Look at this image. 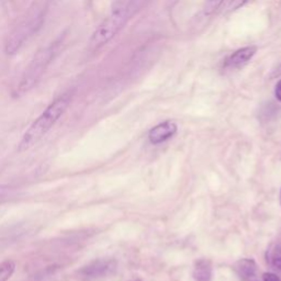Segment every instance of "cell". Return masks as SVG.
Listing matches in <instances>:
<instances>
[{"label":"cell","mask_w":281,"mask_h":281,"mask_svg":"<svg viewBox=\"0 0 281 281\" xmlns=\"http://www.w3.org/2000/svg\"><path fill=\"white\" fill-rule=\"evenodd\" d=\"M71 103V96L63 95L55 99L48 107L42 112L41 116L31 124L27 132L22 136V140L18 145L19 152H24L32 147L36 142H39L54 124L59 121V119L65 114L66 109Z\"/></svg>","instance_id":"6da1fadb"},{"label":"cell","mask_w":281,"mask_h":281,"mask_svg":"<svg viewBox=\"0 0 281 281\" xmlns=\"http://www.w3.org/2000/svg\"><path fill=\"white\" fill-rule=\"evenodd\" d=\"M224 0H205V5H204V15L205 16H210L212 14L220 8V6L223 4Z\"/></svg>","instance_id":"8fae6325"},{"label":"cell","mask_w":281,"mask_h":281,"mask_svg":"<svg viewBox=\"0 0 281 281\" xmlns=\"http://www.w3.org/2000/svg\"><path fill=\"white\" fill-rule=\"evenodd\" d=\"M129 19V9L120 6L112 10L111 14L99 24L90 37L89 44L92 48H98L107 44L118 34Z\"/></svg>","instance_id":"3957f363"},{"label":"cell","mask_w":281,"mask_h":281,"mask_svg":"<svg viewBox=\"0 0 281 281\" xmlns=\"http://www.w3.org/2000/svg\"><path fill=\"white\" fill-rule=\"evenodd\" d=\"M133 281H141V280H133Z\"/></svg>","instance_id":"ac0fdd59"},{"label":"cell","mask_w":281,"mask_h":281,"mask_svg":"<svg viewBox=\"0 0 281 281\" xmlns=\"http://www.w3.org/2000/svg\"><path fill=\"white\" fill-rule=\"evenodd\" d=\"M192 276L196 281H210L212 278V267L210 261L207 259L197 260Z\"/></svg>","instance_id":"ba28073f"},{"label":"cell","mask_w":281,"mask_h":281,"mask_svg":"<svg viewBox=\"0 0 281 281\" xmlns=\"http://www.w3.org/2000/svg\"><path fill=\"white\" fill-rule=\"evenodd\" d=\"M43 19H44V14H43L42 9L36 8L31 11L28 18L24 19L8 37L6 52L10 55L16 54L26 41H28L29 37L32 36L34 32H36V30L42 26Z\"/></svg>","instance_id":"277c9868"},{"label":"cell","mask_w":281,"mask_h":281,"mask_svg":"<svg viewBox=\"0 0 281 281\" xmlns=\"http://www.w3.org/2000/svg\"><path fill=\"white\" fill-rule=\"evenodd\" d=\"M280 201H281V192H280Z\"/></svg>","instance_id":"e0dca14e"},{"label":"cell","mask_w":281,"mask_h":281,"mask_svg":"<svg viewBox=\"0 0 281 281\" xmlns=\"http://www.w3.org/2000/svg\"><path fill=\"white\" fill-rule=\"evenodd\" d=\"M117 261L111 258L95 259L88 265L84 266L78 271V276L83 280H97L108 277L117 270Z\"/></svg>","instance_id":"5b68a950"},{"label":"cell","mask_w":281,"mask_h":281,"mask_svg":"<svg viewBox=\"0 0 281 281\" xmlns=\"http://www.w3.org/2000/svg\"><path fill=\"white\" fill-rule=\"evenodd\" d=\"M264 281H280L277 274L272 272H265L264 273Z\"/></svg>","instance_id":"5bb4252c"},{"label":"cell","mask_w":281,"mask_h":281,"mask_svg":"<svg viewBox=\"0 0 281 281\" xmlns=\"http://www.w3.org/2000/svg\"><path fill=\"white\" fill-rule=\"evenodd\" d=\"M246 2H247V0H231L229 6H228V10L229 11H235L237 9H240Z\"/></svg>","instance_id":"4fadbf2b"},{"label":"cell","mask_w":281,"mask_h":281,"mask_svg":"<svg viewBox=\"0 0 281 281\" xmlns=\"http://www.w3.org/2000/svg\"><path fill=\"white\" fill-rule=\"evenodd\" d=\"M16 264L12 260H5L0 264V281H8L15 272Z\"/></svg>","instance_id":"30bf717a"},{"label":"cell","mask_w":281,"mask_h":281,"mask_svg":"<svg viewBox=\"0 0 281 281\" xmlns=\"http://www.w3.org/2000/svg\"><path fill=\"white\" fill-rule=\"evenodd\" d=\"M274 96L281 102V79L277 83L276 87H274Z\"/></svg>","instance_id":"9a60e30c"},{"label":"cell","mask_w":281,"mask_h":281,"mask_svg":"<svg viewBox=\"0 0 281 281\" xmlns=\"http://www.w3.org/2000/svg\"><path fill=\"white\" fill-rule=\"evenodd\" d=\"M58 44L59 43H52V44L42 48L41 51L36 53L34 59L26 70L20 85H19L18 95H23V93L28 92L39 82V79L46 71L49 63L53 61L55 55L58 54Z\"/></svg>","instance_id":"7a4b0ae2"},{"label":"cell","mask_w":281,"mask_h":281,"mask_svg":"<svg viewBox=\"0 0 281 281\" xmlns=\"http://www.w3.org/2000/svg\"><path fill=\"white\" fill-rule=\"evenodd\" d=\"M256 52H257V47L256 46L242 47L229 56L224 66H226V68H229V70H237V68H241L245 66L248 62L254 58Z\"/></svg>","instance_id":"52a82bcc"},{"label":"cell","mask_w":281,"mask_h":281,"mask_svg":"<svg viewBox=\"0 0 281 281\" xmlns=\"http://www.w3.org/2000/svg\"><path fill=\"white\" fill-rule=\"evenodd\" d=\"M234 269L243 280L251 279L255 276L256 264L253 259H248V258L240 259L239 261H236L235 263Z\"/></svg>","instance_id":"9c48e42d"},{"label":"cell","mask_w":281,"mask_h":281,"mask_svg":"<svg viewBox=\"0 0 281 281\" xmlns=\"http://www.w3.org/2000/svg\"><path fill=\"white\" fill-rule=\"evenodd\" d=\"M177 132V124L173 121H165L151 129L148 132V140L152 144H160L170 140Z\"/></svg>","instance_id":"8992f818"},{"label":"cell","mask_w":281,"mask_h":281,"mask_svg":"<svg viewBox=\"0 0 281 281\" xmlns=\"http://www.w3.org/2000/svg\"><path fill=\"white\" fill-rule=\"evenodd\" d=\"M270 261L273 267L281 270V247L276 246L270 253Z\"/></svg>","instance_id":"7c38bea8"},{"label":"cell","mask_w":281,"mask_h":281,"mask_svg":"<svg viewBox=\"0 0 281 281\" xmlns=\"http://www.w3.org/2000/svg\"><path fill=\"white\" fill-rule=\"evenodd\" d=\"M278 76H281V64L271 74V77H278Z\"/></svg>","instance_id":"2e32d148"}]
</instances>
